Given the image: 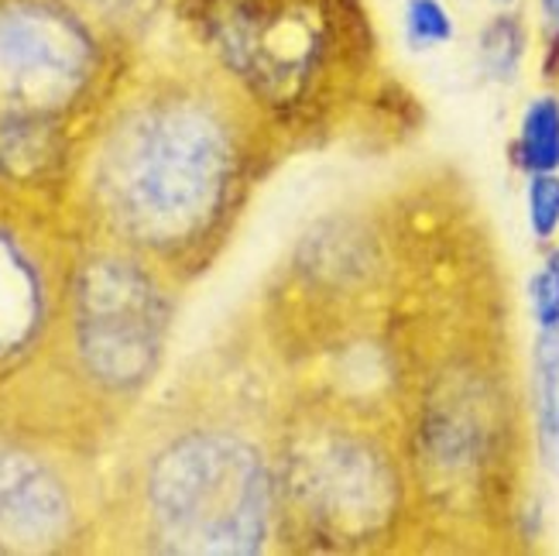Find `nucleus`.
Here are the masks:
<instances>
[{
  "label": "nucleus",
  "mask_w": 559,
  "mask_h": 556,
  "mask_svg": "<svg viewBox=\"0 0 559 556\" xmlns=\"http://www.w3.org/2000/svg\"><path fill=\"white\" fill-rule=\"evenodd\" d=\"M275 488L278 553L416 549V498L395 416L285 378Z\"/></svg>",
  "instance_id": "obj_5"
},
{
  "label": "nucleus",
  "mask_w": 559,
  "mask_h": 556,
  "mask_svg": "<svg viewBox=\"0 0 559 556\" xmlns=\"http://www.w3.org/2000/svg\"><path fill=\"white\" fill-rule=\"evenodd\" d=\"M528 309L536 330H552L559 327V245L546 248V258L528 279Z\"/></svg>",
  "instance_id": "obj_16"
},
{
  "label": "nucleus",
  "mask_w": 559,
  "mask_h": 556,
  "mask_svg": "<svg viewBox=\"0 0 559 556\" xmlns=\"http://www.w3.org/2000/svg\"><path fill=\"white\" fill-rule=\"evenodd\" d=\"M179 282L107 240L69 245L59 323L45 357L62 385L100 409H128L158 378L179 309Z\"/></svg>",
  "instance_id": "obj_6"
},
{
  "label": "nucleus",
  "mask_w": 559,
  "mask_h": 556,
  "mask_svg": "<svg viewBox=\"0 0 559 556\" xmlns=\"http://www.w3.org/2000/svg\"><path fill=\"white\" fill-rule=\"evenodd\" d=\"M179 24L282 149H326L388 107L381 35L368 0H176Z\"/></svg>",
  "instance_id": "obj_4"
},
{
  "label": "nucleus",
  "mask_w": 559,
  "mask_h": 556,
  "mask_svg": "<svg viewBox=\"0 0 559 556\" xmlns=\"http://www.w3.org/2000/svg\"><path fill=\"white\" fill-rule=\"evenodd\" d=\"M528 419L536 457L559 477V327L536 330L528 371Z\"/></svg>",
  "instance_id": "obj_10"
},
{
  "label": "nucleus",
  "mask_w": 559,
  "mask_h": 556,
  "mask_svg": "<svg viewBox=\"0 0 559 556\" xmlns=\"http://www.w3.org/2000/svg\"><path fill=\"white\" fill-rule=\"evenodd\" d=\"M508 158L522 176L559 173V90H546L525 104Z\"/></svg>",
  "instance_id": "obj_11"
},
{
  "label": "nucleus",
  "mask_w": 559,
  "mask_h": 556,
  "mask_svg": "<svg viewBox=\"0 0 559 556\" xmlns=\"http://www.w3.org/2000/svg\"><path fill=\"white\" fill-rule=\"evenodd\" d=\"M402 24L412 52H432L456 38V21L443 0H405Z\"/></svg>",
  "instance_id": "obj_14"
},
{
  "label": "nucleus",
  "mask_w": 559,
  "mask_h": 556,
  "mask_svg": "<svg viewBox=\"0 0 559 556\" xmlns=\"http://www.w3.org/2000/svg\"><path fill=\"white\" fill-rule=\"evenodd\" d=\"M128 72V48L69 0H0V125L86 138Z\"/></svg>",
  "instance_id": "obj_7"
},
{
  "label": "nucleus",
  "mask_w": 559,
  "mask_h": 556,
  "mask_svg": "<svg viewBox=\"0 0 559 556\" xmlns=\"http://www.w3.org/2000/svg\"><path fill=\"white\" fill-rule=\"evenodd\" d=\"M539 38L543 59L539 72L549 90H559V0H539Z\"/></svg>",
  "instance_id": "obj_17"
},
{
  "label": "nucleus",
  "mask_w": 559,
  "mask_h": 556,
  "mask_svg": "<svg viewBox=\"0 0 559 556\" xmlns=\"http://www.w3.org/2000/svg\"><path fill=\"white\" fill-rule=\"evenodd\" d=\"M528 56V24L515 8H498L477 32V69L495 86H515Z\"/></svg>",
  "instance_id": "obj_12"
},
{
  "label": "nucleus",
  "mask_w": 559,
  "mask_h": 556,
  "mask_svg": "<svg viewBox=\"0 0 559 556\" xmlns=\"http://www.w3.org/2000/svg\"><path fill=\"white\" fill-rule=\"evenodd\" d=\"M86 21H93L120 48H131L152 32L165 0H69Z\"/></svg>",
  "instance_id": "obj_13"
},
{
  "label": "nucleus",
  "mask_w": 559,
  "mask_h": 556,
  "mask_svg": "<svg viewBox=\"0 0 559 556\" xmlns=\"http://www.w3.org/2000/svg\"><path fill=\"white\" fill-rule=\"evenodd\" d=\"M525 213L536 245L549 248L559 237V173L525 176Z\"/></svg>",
  "instance_id": "obj_15"
},
{
  "label": "nucleus",
  "mask_w": 559,
  "mask_h": 556,
  "mask_svg": "<svg viewBox=\"0 0 559 556\" xmlns=\"http://www.w3.org/2000/svg\"><path fill=\"white\" fill-rule=\"evenodd\" d=\"M399 423L416 553H512L536 540V443L501 272L426 327Z\"/></svg>",
  "instance_id": "obj_2"
},
{
  "label": "nucleus",
  "mask_w": 559,
  "mask_h": 556,
  "mask_svg": "<svg viewBox=\"0 0 559 556\" xmlns=\"http://www.w3.org/2000/svg\"><path fill=\"white\" fill-rule=\"evenodd\" d=\"M282 389H203L155 413L104 519L141 553H278L275 416Z\"/></svg>",
  "instance_id": "obj_3"
},
{
  "label": "nucleus",
  "mask_w": 559,
  "mask_h": 556,
  "mask_svg": "<svg viewBox=\"0 0 559 556\" xmlns=\"http://www.w3.org/2000/svg\"><path fill=\"white\" fill-rule=\"evenodd\" d=\"M491 4H495V8H515L519 0H491Z\"/></svg>",
  "instance_id": "obj_18"
},
{
  "label": "nucleus",
  "mask_w": 559,
  "mask_h": 556,
  "mask_svg": "<svg viewBox=\"0 0 559 556\" xmlns=\"http://www.w3.org/2000/svg\"><path fill=\"white\" fill-rule=\"evenodd\" d=\"M48 221L0 210V385L45 357L59 323L69 237H48Z\"/></svg>",
  "instance_id": "obj_9"
},
{
  "label": "nucleus",
  "mask_w": 559,
  "mask_h": 556,
  "mask_svg": "<svg viewBox=\"0 0 559 556\" xmlns=\"http://www.w3.org/2000/svg\"><path fill=\"white\" fill-rule=\"evenodd\" d=\"M285 155L206 62L131 69L80 144L66 216L186 285L227 251Z\"/></svg>",
  "instance_id": "obj_1"
},
{
  "label": "nucleus",
  "mask_w": 559,
  "mask_h": 556,
  "mask_svg": "<svg viewBox=\"0 0 559 556\" xmlns=\"http://www.w3.org/2000/svg\"><path fill=\"white\" fill-rule=\"evenodd\" d=\"M104 505L72 440L0 426V553H66L100 533Z\"/></svg>",
  "instance_id": "obj_8"
}]
</instances>
